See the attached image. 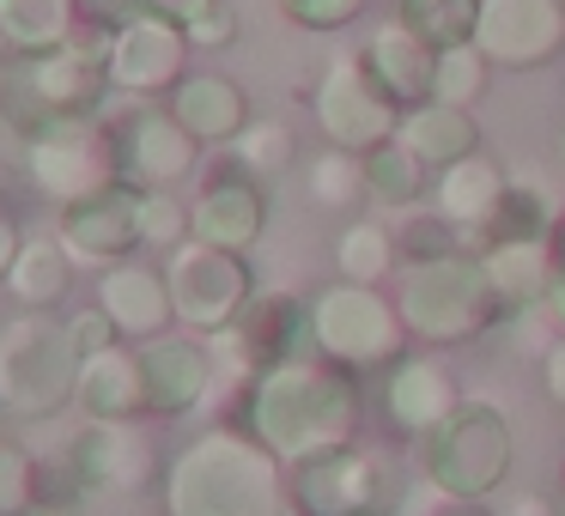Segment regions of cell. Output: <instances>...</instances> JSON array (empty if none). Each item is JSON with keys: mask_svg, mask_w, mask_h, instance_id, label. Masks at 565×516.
<instances>
[{"mask_svg": "<svg viewBox=\"0 0 565 516\" xmlns=\"http://www.w3.org/2000/svg\"><path fill=\"white\" fill-rule=\"evenodd\" d=\"M244 341L256 346L262 370L280 365V358H298L310 346V304H298V298H262V304L244 310ZM317 353V346H310Z\"/></svg>", "mask_w": 565, "mask_h": 516, "instance_id": "28", "label": "cell"}, {"mask_svg": "<svg viewBox=\"0 0 565 516\" xmlns=\"http://www.w3.org/2000/svg\"><path fill=\"white\" fill-rule=\"evenodd\" d=\"M110 92V31L62 43L43 55H19L13 79H7V110L25 128L55 122V116H98V98Z\"/></svg>", "mask_w": 565, "mask_h": 516, "instance_id": "6", "label": "cell"}, {"mask_svg": "<svg viewBox=\"0 0 565 516\" xmlns=\"http://www.w3.org/2000/svg\"><path fill=\"white\" fill-rule=\"evenodd\" d=\"M164 516H292L286 462L249 431L213 426L164 467Z\"/></svg>", "mask_w": 565, "mask_h": 516, "instance_id": "2", "label": "cell"}, {"mask_svg": "<svg viewBox=\"0 0 565 516\" xmlns=\"http://www.w3.org/2000/svg\"><path fill=\"white\" fill-rule=\"evenodd\" d=\"M310 110H317V128L329 135V147L341 152H371L383 140H395V128H402V104L371 79L365 55H334Z\"/></svg>", "mask_w": 565, "mask_h": 516, "instance_id": "11", "label": "cell"}, {"mask_svg": "<svg viewBox=\"0 0 565 516\" xmlns=\"http://www.w3.org/2000/svg\"><path fill=\"white\" fill-rule=\"evenodd\" d=\"M310 346L347 370H377L407 358V322L377 286L334 280L310 298Z\"/></svg>", "mask_w": 565, "mask_h": 516, "instance_id": "7", "label": "cell"}, {"mask_svg": "<svg viewBox=\"0 0 565 516\" xmlns=\"http://www.w3.org/2000/svg\"><path fill=\"white\" fill-rule=\"evenodd\" d=\"M310 201L317 207H353V201H365V152H322L317 164H310Z\"/></svg>", "mask_w": 565, "mask_h": 516, "instance_id": "35", "label": "cell"}, {"mask_svg": "<svg viewBox=\"0 0 565 516\" xmlns=\"http://www.w3.org/2000/svg\"><path fill=\"white\" fill-rule=\"evenodd\" d=\"M365 67H371V79H377V86L407 110V104H426V98H431L438 50H431V43L419 37V31H407L402 19H390V25L371 31V43H365Z\"/></svg>", "mask_w": 565, "mask_h": 516, "instance_id": "23", "label": "cell"}, {"mask_svg": "<svg viewBox=\"0 0 565 516\" xmlns=\"http://www.w3.org/2000/svg\"><path fill=\"white\" fill-rule=\"evenodd\" d=\"M262 225H268V189L244 171L220 176V183H207L189 201V237H201L213 249H232V256H249Z\"/></svg>", "mask_w": 565, "mask_h": 516, "instance_id": "19", "label": "cell"}, {"mask_svg": "<svg viewBox=\"0 0 565 516\" xmlns=\"http://www.w3.org/2000/svg\"><path fill=\"white\" fill-rule=\"evenodd\" d=\"M249 438L262 450H274L286 467L305 455L341 450L359 431V383L347 377V365L322 353H298L280 365L256 370L249 383Z\"/></svg>", "mask_w": 565, "mask_h": 516, "instance_id": "1", "label": "cell"}, {"mask_svg": "<svg viewBox=\"0 0 565 516\" xmlns=\"http://www.w3.org/2000/svg\"><path fill=\"white\" fill-rule=\"evenodd\" d=\"M383 401H390V419L407 438H426V431H438L444 419H450V407L462 401V389H456V377L438 358H395Z\"/></svg>", "mask_w": 565, "mask_h": 516, "instance_id": "24", "label": "cell"}, {"mask_svg": "<svg viewBox=\"0 0 565 516\" xmlns=\"http://www.w3.org/2000/svg\"><path fill=\"white\" fill-rule=\"evenodd\" d=\"M504 516H553V504H547V498H535V492H523V498L504 504Z\"/></svg>", "mask_w": 565, "mask_h": 516, "instance_id": "46", "label": "cell"}, {"mask_svg": "<svg viewBox=\"0 0 565 516\" xmlns=\"http://www.w3.org/2000/svg\"><path fill=\"white\" fill-rule=\"evenodd\" d=\"M365 195H371V207H390V213L419 207V195H426V164L402 140H383V147L365 152Z\"/></svg>", "mask_w": 565, "mask_h": 516, "instance_id": "30", "label": "cell"}, {"mask_svg": "<svg viewBox=\"0 0 565 516\" xmlns=\"http://www.w3.org/2000/svg\"><path fill=\"white\" fill-rule=\"evenodd\" d=\"M286 492H292V516H395L402 510V474L390 455L365 450V443H341V450L305 455L286 467Z\"/></svg>", "mask_w": 565, "mask_h": 516, "instance_id": "8", "label": "cell"}, {"mask_svg": "<svg viewBox=\"0 0 565 516\" xmlns=\"http://www.w3.org/2000/svg\"><path fill=\"white\" fill-rule=\"evenodd\" d=\"M140 244H152V249L189 244V207L177 201V189H147L140 195Z\"/></svg>", "mask_w": 565, "mask_h": 516, "instance_id": "37", "label": "cell"}, {"mask_svg": "<svg viewBox=\"0 0 565 516\" xmlns=\"http://www.w3.org/2000/svg\"><path fill=\"white\" fill-rule=\"evenodd\" d=\"M25 176L43 201L74 207L98 189L122 183L116 176V140L98 116H55V122L25 128Z\"/></svg>", "mask_w": 565, "mask_h": 516, "instance_id": "9", "label": "cell"}, {"mask_svg": "<svg viewBox=\"0 0 565 516\" xmlns=\"http://www.w3.org/2000/svg\"><path fill=\"white\" fill-rule=\"evenodd\" d=\"M13 55L19 50H13V37H7V25H0V62H13Z\"/></svg>", "mask_w": 565, "mask_h": 516, "instance_id": "47", "label": "cell"}, {"mask_svg": "<svg viewBox=\"0 0 565 516\" xmlns=\"http://www.w3.org/2000/svg\"><path fill=\"white\" fill-rule=\"evenodd\" d=\"M541 310L553 316V329H565V237H553V280H547Z\"/></svg>", "mask_w": 565, "mask_h": 516, "instance_id": "43", "label": "cell"}, {"mask_svg": "<svg viewBox=\"0 0 565 516\" xmlns=\"http://www.w3.org/2000/svg\"><path fill=\"white\" fill-rule=\"evenodd\" d=\"M504 201H511V171H504L499 159H487V152H468V159L444 164L438 183H431V207H438V219L450 225L462 244L492 237Z\"/></svg>", "mask_w": 565, "mask_h": 516, "instance_id": "17", "label": "cell"}, {"mask_svg": "<svg viewBox=\"0 0 565 516\" xmlns=\"http://www.w3.org/2000/svg\"><path fill=\"white\" fill-rule=\"evenodd\" d=\"M232 152H237V171L244 176H256V183H268V176H286V164H292V128H280V122H249L244 135L232 140Z\"/></svg>", "mask_w": 565, "mask_h": 516, "instance_id": "34", "label": "cell"}, {"mask_svg": "<svg viewBox=\"0 0 565 516\" xmlns=\"http://www.w3.org/2000/svg\"><path fill=\"white\" fill-rule=\"evenodd\" d=\"M189 74V37L177 19L140 7L135 19L110 31V86L128 98H164Z\"/></svg>", "mask_w": 565, "mask_h": 516, "instance_id": "13", "label": "cell"}, {"mask_svg": "<svg viewBox=\"0 0 565 516\" xmlns=\"http://www.w3.org/2000/svg\"><path fill=\"white\" fill-rule=\"evenodd\" d=\"M171 110L201 147H232L249 128V98H244V86L225 79V74H183L171 92Z\"/></svg>", "mask_w": 565, "mask_h": 516, "instance_id": "22", "label": "cell"}, {"mask_svg": "<svg viewBox=\"0 0 565 516\" xmlns=\"http://www.w3.org/2000/svg\"><path fill=\"white\" fill-rule=\"evenodd\" d=\"M13 256H19V225L7 219V207H0V280H7V268H13Z\"/></svg>", "mask_w": 565, "mask_h": 516, "instance_id": "45", "label": "cell"}, {"mask_svg": "<svg viewBox=\"0 0 565 516\" xmlns=\"http://www.w3.org/2000/svg\"><path fill=\"white\" fill-rule=\"evenodd\" d=\"M395 19L419 31L431 50H450V43H475L480 0H395Z\"/></svg>", "mask_w": 565, "mask_h": 516, "instance_id": "32", "label": "cell"}, {"mask_svg": "<svg viewBox=\"0 0 565 516\" xmlns=\"http://www.w3.org/2000/svg\"><path fill=\"white\" fill-rule=\"evenodd\" d=\"M98 310L116 322V334L122 341H152V334L171 329V286H164V268H152V261L128 256V261H110V268L98 273Z\"/></svg>", "mask_w": 565, "mask_h": 516, "instance_id": "18", "label": "cell"}, {"mask_svg": "<svg viewBox=\"0 0 565 516\" xmlns=\"http://www.w3.org/2000/svg\"><path fill=\"white\" fill-rule=\"evenodd\" d=\"M516 462V431L499 395H462L438 431L419 438V474L456 504H480L504 486Z\"/></svg>", "mask_w": 565, "mask_h": 516, "instance_id": "3", "label": "cell"}, {"mask_svg": "<svg viewBox=\"0 0 565 516\" xmlns=\"http://www.w3.org/2000/svg\"><path fill=\"white\" fill-rule=\"evenodd\" d=\"M207 358H213V377H225V383H256V370H262V358H256V346L244 341V329H213L207 334Z\"/></svg>", "mask_w": 565, "mask_h": 516, "instance_id": "38", "label": "cell"}, {"mask_svg": "<svg viewBox=\"0 0 565 516\" xmlns=\"http://www.w3.org/2000/svg\"><path fill=\"white\" fill-rule=\"evenodd\" d=\"M79 346L67 322H50L43 310H25L0 329V407L19 419H55L74 407Z\"/></svg>", "mask_w": 565, "mask_h": 516, "instance_id": "5", "label": "cell"}, {"mask_svg": "<svg viewBox=\"0 0 565 516\" xmlns=\"http://www.w3.org/2000/svg\"><path fill=\"white\" fill-rule=\"evenodd\" d=\"M67 334H74L79 358H86V353H98V346H110V341H122V334H116V322L104 316L98 304H92V310H74V316H67Z\"/></svg>", "mask_w": 565, "mask_h": 516, "instance_id": "41", "label": "cell"}, {"mask_svg": "<svg viewBox=\"0 0 565 516\" xmlns=\"http://www.w3.org/2000/svg\"><path fill=\"white\" fill-rule=\"evenodd\" d=\"M159 268H164V286H171V316L195 334L232 329V322H244V310L256 304V298H249L244 256L213 249V244H201V237L164 249Z\"/></svg>", "mask_w": 565, "mask_h": 516, "instance_id": "10", "label": "cell"}, {"mask_svg": "<svg viewBox=\"0 0 565 516\" xmlns=\"http://www.w3.org/2000/svg\"><path fill=\"white\" fill-rule=\"evenodd\" d=\"M395 310H402L407 334L431 346H456L492 329L499 292H492V273L475 249H444V256H414V268L402 273V292H395Z\"/></svg>", "mask_w": 565, "mask_h": 516, "instance_id": "4", "label": "cell"}, {"mask_svg": "<svg viewBox=\"0 0 565 516\" xmlns=\"http://www.w3.org/2000/svg\"><path fill=\"white\" fill-rule=\"evenodd\" d=\"M152 13H164V19H177V25H183V19H195V13H207L213 0H147Z\"/></svg>", "mask_w": 565, "mask_h": 516, "instance_id": "44", "label": "cell"}, {"mask_svg": "<svg viewBox=\"0 0 565 516\" xmlns=\"http://www.w3.org/2000/svg\"><path fill=\"white\" fill-rule=\"evenodd\" d=\"M183 37H189V50H220V43H232V37H237V13H232V0H213L207 13L183 19Z\"/></svg>", "mask_w": 565, "mask_h": 516, "instance_id": "40", "label": "cell"}, {"mask_svg": "<svg viewBox=\"0 0 565 516\" xmlns=\"http://www.w3.org/2000/svg\"><path fill=\"white\" fill-rule=\"evenodd\" d=\"M280 7H286V19H298L310 31H341L365 13V0H280Z\"/></svg>", "mask_w": 565, "mask_h": 516, "instance_id": "39", "label": "cell"}, {"mask_svg": "<svg viewBox=\"0 0 565 516\" xmlns=\"http://www.w3.org/2000/svg\"><path fill=\"white\" fill-rule=\"evenodd\" d=\"M334 268L341 280H359V286H377L383 273H395V232L383 219H359L341 232L334 244Z\"/></svg>", "mask_w": 565, "mask_h": 516, "instance_id": "31", "label": "cell"}, {"mask_svg": "<svg viewBox=\"0 0 565 516\" xmlns=\"http://www.w3.org/2000/svg\"><path fill=\"white\" fill-rule=\"evenodd\" d=\"M74 268L79 261L62 249V237H19V256H13V268H7V292L19 298L25 310H55L67 298V286H74Z\"/></svg>", "mask_w": 565, "mask_h": 516, "instance_id": "27", "label": "cell"}, {"mask_svg": "<svg viewBox=\"0 0 565 516\" xmlns=\"http://www.w3.org/2000/svg\"><path fill=\"white\" fill-rule=\"evenodd\" d=\"M55 237H62V249H67L74 261H86V268L128 261V256L140 249V189L110 183V189H98V195L62 207Z\"/></svg>", "mask_w": 565, "mask_h": 516, "instance_id": "16", "label": "cell"}, {"mask_svg": "<svg viewBox=\"0 0 565 516\" xmlns=\"http://www.w3.org/2000/svg\"><path fill=\"white\" fill-rule=\"evenodd\" d=\"M38 492H43V474L19 443L0 438V516H31L38 510Z\"/></svg>", "mask_w": 565, "mask_h": 516, "instance_id": "36", "label": "cell"}, {"mask_svg": "<svg viewBox=\"0 0 565 516\" xmlns=\"http://www.w3.org/2000/svg\"><path fill=\"white\" fill-rule=\"evenodd\" d=\"M492 79V62L480 55V43H450L438 50V74H431V98L438 104H456V110H475L480 92Z\"/></svg>", "mask_w": 565, "mask_h": 516, "instance_id": "33", "label": "cell"}, {"mask_svg": "<svg viewBox=\"0 0 565 516\" xmlns=\"http://www.w3.org/2000/svg\"><path fill=\"white\" fill-rule=\"evenodd\" d=\"M395 140H402L407 152H414L426 171H444V164L468 159V152H480V128L468 110H456V104H407L402 110V128H395Z\"/></svg>", "mask_w": 565, "mask_h": 516, "instance_id": "25", "label": "cell"}, {"mask_svg": "<svg viewBox=\"0 0 565 516\" xmlns=\"http://www.w3.org/2000/svg\"><path fill=\"white\" fill-rule=\"evenodd\" d=\"M67 474L92 492H140L159 480V450L140 419H86L67 443Z\"/></svg>", "mask_w": 565, "mask_h": 516, "instance_id": "14", "label": "cell"}, {"mask_svg": "<svg viewBox=\"0 0 565 516\" xmlns=\"http://www.w3.org/2000/svg\"><path fill=\"white\" fill-rule=\"evenodd\" d=\"M74 407L86 419H140L147 413V370H140L135 341H110L79 358Z\"/></svg>", "mask_w": 565, "mask_h": 516, "instance_id": "21", "label": "cell"}, {"mask_svg": "<svg viewBox=\"0 0 565 516\" xmlns=\"http://www.w3.org/2000/svg\"><path fill=\"white\" fill-rule=\"evenodd\" d=\"M140 370H147V413H195L207 401L213 383L207 341L152 334V341H140Z\"/></svg>", "mask_w": 565, "mask_h": 516, "instance_id": "20", "label": "cell"}, {"mask_svg": "<svg viewBox=\"0 0 565 516\" xmlns=\"http://www.w3.org/2000/svg\"><path fill=\"white\" fill-rule=\"evenodd\" d=\"M541 389H547L553 407H565V329L547 341V353H541Z\"/></svg>", "mask_w": 565, "mask_h": 516, "instance_id": "42", "label": "cell"}, {"mask_svg": "<svg viewBox=\"0 0 565 516\" xmlns=\"http://www.w3.org/2000/svg\"><path fill=\"white\" fill-rule=\"evenodd\" d=\"M475 43L492 67H547L565 50V0H480Z\"/></svg>", "mask_w": 565, "mask_h": 516, "instance_id": "15", "label": "cell"}, {"mask_svg": "<svg viewBox=\"0 0 565 516\" xmlns=\"http://www.w3.org/2000/svg\"><path fill=\"white\" fill-rule=\"evenodd\" d=\"M110 140H116V176L128 189H177L201 159V140L177 122L171 104H140L128 110L122 122H110Z\"/></svg>", "mask_w": 565, "mask_h": 516, "instance_id": "12", "label": "cell"}, {"mask_svg": "<svg viewBox=\"0 0 565 516\" xmlns=\"http://www.w3.org/2000/svg\"><path fill=\"white\" fill-rule=\"evenodd\" d=\"M0 25H7L19 55L62 50L79 31V0H0Z\"/></svg>", "mask_w": 565, "mask_h": 516, "instance_id": "29", "label": "cell"}, {"mask_svg": "<svg viewBox=\"0 0 565 516\" xmlns=\"http://www.w3.org/2000/svg\"><path fill=\"white\" fill-rule=\"evenodd\" d=\"M553 237H492L487 249H480V261H487L492 273V292H499V304H541L547 298V280H553Z\"/></svg>", "mask_w": 565, "mask_h": 516, "instance_id": "26", "label": "cell"}, {"mask_svg": "<svg viewBox=\"0 0 565 516\" xmlns=\"http://www.w3.org/2000/svg\"><path fill=\"white\" fill-rule=\"evenodd\" d=\"M31 516H74V510H62V504H55V510H31Z\"/></svg>", "mask_w": 565, "mask_h": 516, "instance_id": "48", "label": "cell"}, {"mask_svg": "<svg viewBox=\"0 0 565 516\" xmlns=\"http://www.w3.org/2000/svg\"><path fill=\"white\" fill-rule=\"evenodd\" d=\"M559 152H565V140H559Z\"/></svg>", "mask_w": 565, "mask_h": 516, "instance_id": "49", "label": "cell"}]
</instances>
